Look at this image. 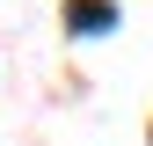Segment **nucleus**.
Returning a JSON list of instances; mask_svg holds the SVG:
<instances>
[{
	"mask_svg": "<svg viewBox=\"0 0 153 146\" xmlns=\"http://www.w3.org/2000/svg\"><path fill=\"white\" fill-rule=\"evenodd\" d=\"M109 22H117V7H109V0H66V29H80V36H102Z\"/></svg>",
	"mask_w": 153,
	"mask_h": 146,
	"instance_id": "f257e3e1",
	"label": "nucleus"
}]
</instances>
